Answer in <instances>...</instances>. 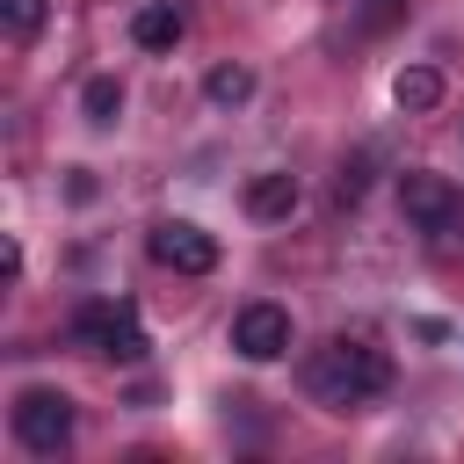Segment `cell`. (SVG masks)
Listing matches in <instances>:
<instances>
[{"instance_id":"obj_7","label":"cell","mask_w":464,"mask_h":464,"mask_svg":"<svg viewBox=\"0 0 464 464\" xmlns=\"http://www.w3.org/2000/svg\"><path fill=\"white\" fill-rule=\"evenodd\" d=\"M239 203H246V218L276 225V218H290V210L304 203V188H297V174H254V181L239 188Z\"/></svg>"},{"instance_id":"obj_1","label":"cell","mask_w":464,"mask_h":464,"mask_svg":"<svg viewBox=\"0 0 464 464\" xmlns=\"http://www.w3.org/2000/svg\"><path fill=\"white\" fill-rule=\"evenodd\" d=\"M384 384H392V362H384V348H370V341H326V348H312V362H304V392H312L319 406H334V413L377 399Z\"/></svg>"},{"instance_id":"obj_3","label":"cell","mask_w":464,"mask_h":464,"mask_svg":"<svg viewBox=\"0 0 464 464\" xmlns=\"http://www.w3.org/2000/svg\"><path fill=\"white\" fill-rule=\"evenodd\" d=\"M14 442H22L29 457H58V450L72 442V399L51 392V384H29V392L14 399Z\"/></svg>"},{"instance_id":"obj_2","label":"cell","mask_w":464,"mask_h":464,"mask_svg":"<svg viewBox=\"0 0 464 464\" xmlns=\"http://www.w3.org/2000/svg\"><path fill=\"white\" fill-rule=\"evenodd\" d=\"M72 341L87 348V355H102V362H145V326H138V312L130 304H80V319H72Z\"/></svg>"},{"instance_id":"obj_11","label":"cell","mask_w":464,"mask_h":464,"mask_svg":"<svg viewBox=\"0 0 464 464\" xmlns=\"http://www.w3.org/2000/svg\"><path fill=\"white\" fill-rule=\"evenodd\" d=\"M203 94H210L218 109H239V102H254V72H246V65H210Z\"/></svg>"},{"instance_id":"obj_4","label":"cell","mask_w":464,"mask_h":464,"mask_svg":"<svg viewBox=\"0 0 464 464\" xmlns=\"http://www.w3.org/2000/svg\"><path fill=\"white\" fill-rule=\"evenodd\" d=\"M399 210H406L420 232H450V225L464 218V196H457V181H450V174L406 167V174H399Z\"/></svg>"},{"instance_id":"obj_10","label":"cell","mask_w":464,"mask_h":464,"mask_svg":"<svg viewBox=\"0 0 464 464\" xmlns=\"http://www.w3.org/2000/svg\"><path fill=\"white\" fill-rule=\"evenodd\" d=\"M80 116H87L94 130H109V123L123 116V80H116V72H94V80L80 87Z\"/></svg>"},{"instance_id":"obj_6","label":"cell","mask_w":464,"mask_h":464,"mask_svg":"<svg viewBox=\"0 0 464 464\" xmlns=\"http://www.w3.org/2000/svg\"><path fill=\"white\" fill-rule=\"evenodd\" d=\"M232 348H239L246 362H276V355H290V312H283V304H239V319H232Z\"/></svg>"},{"instance_id":"obj_13","label":"cell","mask_w":464,"mask_h":464,"mask_svg":"<svg viewBox=\"0 0 464 464\" xmlns=\"http://www.w3.org/2000/svg\"><path fill=\"white\" fill-rule=\"evenodd\" d=\"M362 188H370V160H348V167H341V181H334L341 210H348V203H362Z\"/></svg>"},{"instance_id":"obj_9","label":"cell","mask_w":464,"mask_h":464,"mask_svg":"<svg viewBox=\"0 0 464 464\" xmlns=\"http://www.w3.org/2000/svg\"><path fill=\"white\" fill-rule=\"evenodd\" d=\"M130 44L138 51H174L181 44V14L174 7H138L130 14Z\"/></svg>"},{"instance_id":"obj_8","label":"cell","mask_w":464,"mask_h":464,"mask_svg":"<svg viewBox=\"0 0 464 464\" xmlns=\"http://www.w3.org/2000/svg\"><path fill=\"white\" fill-rule=\"evenodd\" d=\"M392 102H399L406 116H428V109L442 102V72H435V65H399V72H392Z\"/></svg>"},{"instance_id":"obj_12","label":"cell","mask_w":464,"mask_h":464,"mask_svg":"<svg viewBox=\"0 0 464 464\" xmlns=\"http://www.w3.org/2000/svg\"><path fill=\"white\" fill-rule=\"evenodd\" d=\"M36 29H44V0H7V36H22V44H29Z\"/></svg>"},{"instance_id":"obj_5","label":"cell","mask_w":464,"mask_h":464,"mask_svg":"<svg viewBox=\"0 0 464 464\" xmlns=\"http://www.w3.org/2000/svg\"><path fill=\"white\" fill-rule=\"evenodd\" d=\"M145 254H152L160 268H174V276H210V268H218V239H210L203 225H188V218H160V225L145 232Z\"/></svg>"}]
</instances>
